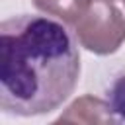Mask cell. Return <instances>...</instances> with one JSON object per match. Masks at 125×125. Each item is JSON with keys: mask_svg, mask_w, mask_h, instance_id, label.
<instances>
[{"mask_svg": "<svg viewBox=\"0 0 125 125\" xmlns=\"http://www.w3.org/2000/svg\"><path fill=\"white\" fill-rule=\"evenodd\" d=\"M80 53L59 21L16 16L0 23V107L31 117L55 111L74 92Z\"/></svg>", "mask_w": 125, "mask_h": 125, "instance_id": "cell-1", "label": "cell"}, {"mask_svg": "<svg viewBox=\"0 0 125 125\" xmlns=\"http://www.w3.org/2000/svg\"><path fill=\"white\" fill-rule=\"evenodd\" d=\"M78 43L94 55H111L125 41V16L107 0H92L88 12L74 25Z\"/></svg>", "mask_w": 125, "mask_h": 125, "instance_id": "cell-2", "label": "cell"}, {"mask_svg": "<svg viewBox=\"0 0 125 125\" xmlns=\"http://www.w3.org/2000/svg\"><path fill=\"white\" fill-rule=\"evenodd\" d=\"M62 121H70V123H117L119 117L111 109L109 102H104V100L94 98V96H80L78 100H74L66 107L64 113H61L55 119V123H62Z\"/></svg>", "mask_w": 125, "mask_h": 125, "instance_id": "cell-3", "label": "cell"}, {"mask_svg": "<svg viewBox=\"0 0 125 125\" xmlns=\"http://www.w3.org/2000/svg\"><path fill=\"white\" fill-rule=\"evenodd\" d=\"M92 0H33V6L57 20H61L66 25H76L82 16L88 12Z\"/></svg>", "mask_w": 125, "mask_h": 125, "instance_id": "cell-4", "label": "cell"}, {"mask_svg": "<svg viewBox=\"0 0 125 125\" xmlns=\"http://www.w3.org/2000/svg\"><path fill=\"white\" fill-rule=\"evenodd\" d=\"M109 105L119 117V121H125V74L115 78V82L109 88Z\"/></svg>", "mask_w": 125, "mask_h": 125, "instance_id": "cell-5", "label": "cell"}, {"mask_svg": "<svg viewBox=\"0 0 125 125\" xmlns=\"http://www.w3.org/2000/svg\"><path fill=\"white\" fill-rule=\"evenodd\" d=\"M107 2H115V0H107Z\"/></svg>", "mask_w": 125, "mask_h": 125, "instance_id": "cell-6", "label": "cell"}, {"mask_svg": "<svg viewBox=\"0 0 125 125\" xmlns=\"http://www.w3.org/2000/svg\"><path fill=\"white\" fill-rule=\"evenodd\" d=\"M121 2H123V6H125V0H121Z\"/></svg>", "mask_w": 125, "mask_h": 125, "instance_id": "cell-7", "label": "cell"}]
</instances>
